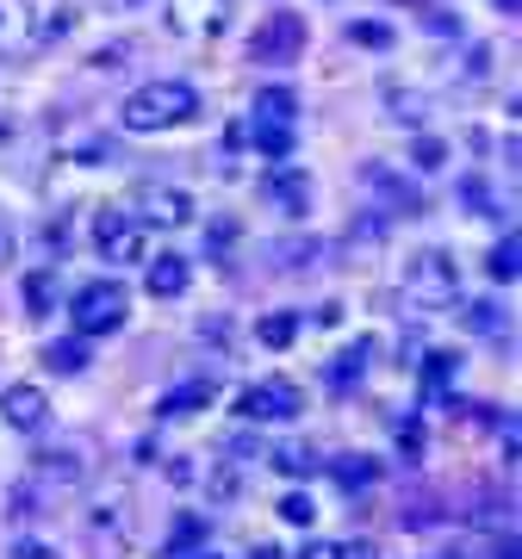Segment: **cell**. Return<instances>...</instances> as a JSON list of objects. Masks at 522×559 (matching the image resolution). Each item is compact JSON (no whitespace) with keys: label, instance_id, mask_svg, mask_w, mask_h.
<instances>
[{"label":"cell","instance_id":"cell-1","mask_svg":"<svg viewBox=\"0 0 522 559\" xmlns=\"http://www.w3.org/2000/svg\"><path fill=\"white\" fill-rule=\"evenodd\" d=\"M200 119V87L193 81H143L131 87V100L119 106V124L124 131H175V124Z\"/></svg>","mask_w":522,"mask_h":559},{"label":"cell","instance_id":"cell-2","mask_svg":"<svg viewBox=\"0 0 522 559\" xmlns=\"http://www.w3.org/2000/svg\"><path fill=\"white\" fill-rule=\"evenodd\" d=\"M143 230H187L193 224V193L187 187H168V180H138V193L124 205Z\"/></svg>","mask_w":522,"mask_h":559},{"label":"cell","instance_id":"cell-3","mask_svg":"<svg viewBox=\"0 0 522 559\" xmlns=\"http://www.w3.org/2000/svg\"><path fill=\"white\" fill-rule=\"evenodd\" d=\"M461 293V267L448 249H417L411 267H404V299L411 305H448Z\"/></svg>","mask_w":522,"mask_h":559},{"label":"cell","instance_id":"cell-4","mask_svg":"<svg viewBox=\"0 0 522 559\" xmlns=\"http://www.w3.org/2000/svg\"><path fill=\"white\" fill-rule=\"evenodd\" d=\"M124 286L119 280H87L75 293V305H69V318H75V336H112L124 323Z\"/></svg>","mask_w":522,"mask_h":559},{"label":"cell","instance_id":"cell-5","mask_svg":"<svg viewBox=\"0 0 522 559\" xmlns=\"http://www.w3.org/2000/svg\"><path fill=\"white\" fill-rule=\"evenodd\" d=\"M94 249H100V261H143L150 255V230L124 205H100L94 212Z\"/></svg>","mask_w":522,"mask_h":559},{"label":"cell","instance_id":"cell-6","mask_svg":"<svg viewBox=\"0 0 522 559\" xmlns=\"http://www.w3.org/2000/svg\"><path fill=\"white\" fill-rule=\"evenodd\" d=\"M44 50V13L32 0H0V57L25 62Z\"/></svg>","mask_w":522,"mask_h":559},{"label":"cell","instance_id":"cell-7","mask_svg":"<svg viewBox=\"0 0 522 559\" xmlns=\"http://www.w3.org/2000/svg\"><path fill=\"white\" fill-rule=\"evenodd\" d=\"M299 411H305V392L293 380L242 385V399H237V417H249V423H293Z\"/></svg>","mask_w":522,"mask_h":559},{"label":"cell","instance_id":"cell-8","mask_svg":"<svg viewBox=\"0 0 522 559\" xmlns=\"http://www.w3.org/2000/svg\"><path fill=\"white\" fill-rule=\"evenodd\" d=\"M168 7V32L175 38H218L224 25H230V13H237V0H162Z\"/></svg>","mask_w":522,"mask_h":559},{"label":"cell","instance_id":"cell-9","mask_svg":"<svg viewBox=\"0 0 522 559\" xmlns=\"http://www.w3.org/2000/svg\"><path fill=\"white\" fill-rule=\"evenodd\" d=\"M305 50V20L299 13H268V20L249 32V57L256 62H299Z\"/></svg>","mask_w":522,"mask_h":559},{"label":"cell","instance_id":"cell-10","mask_svg":"<svg viewBox=\"0 0 522 559\" xmlns=\"http://www.w3.org/2000/svg\"><path fill=\"white\" fill-rule=\"evenodd\" d=\"M361 187L373 193V200H380V212H385V218H417V212H423L417 180L392 175L385 162H367V168H361Z\"/></svg>","mask_w":522,"mask_h":559},{"label":"cell","instance_id":"cell-11","mask_svg":"<svg viewBox=\"0 0 522 559\" xmlns=\"http://www.w3.org/2000/svg\"><path fill=\"white\" fill-rule=\"evenodd\" d=\"M261 200L274 205V212H286V218H305V212H311V180H305L299 168L274 162V168L261 175Z\"/></svg>","mask_w":522,"mask_h":559},{"label":"cell","instance_id":"cell-12","mask_svg":"<svg viewBox=\"0 0 522 559\" xmlns=\"http://www.w3.org/2000/svg\"><path fill=\"white\" fill-rule=\"evenodd\" d=\"M0 423L20 429V436H32V429L50 423V399H44L38 385H7V392H0Z\"/></svg>","mask_w":522,"mask_h":559},{"label":"cell","instance_id":"cell-13","mask_svg":"<svg viewBox=\"0 0 522 559\" xmlns=\"http://www.w3.org/2000/svg\"><path fill=\"white\" fill-rule=\"evenodd\" d=\"M32 473L50 491H69V485L87 479V460H81V448H44V454H32Z\"/></svg>","mask_w":522,"mask_h":559},{"label":"cell","instance_id":"cell-14","mask_svg":"<svg viewBox=\"0 0 522 559\" xmlns=\"http://www.w3.org/2000/svg\"><path fill=\"white\" fill-rule=\"evenodd\" d=\"M143 280H150V293H156V299H181L187 280H193V261H187V255H150V261H143Z\"/></svg>","mask_w":522,"mask_h":559},{"label":"cell","instance_id":"cell-15","mask_svg":"<svg viewBox=\"0 0 522 559\" xmlns=\"http://www.w3.org/2000/svg\"><path fill=\"white\" fill-rule=\"evenodd\" d=\"M212 399H218V385H212V380H181L175 392H162L156 417H193V411H205Z\"/></svg>","mask_w":522,"mask_h":559},{"label":"cell","instance_id":"cell-16","mask_svg":"<svg viewBox=\"0 0 522 559\" xmlns=\"http://www.w3.org/2000/svg\"><path fill=\"white\" fill-rule=\"evenodd\" d=\"M94 535H106V547H124V535H131V498L124 491H112L106 510L94 503Z\"/></svg>","mask_w":522,"mask_h":559},{"label":"cell","instance_id":"cell-17","mask_svg":"<svg viewBox=\"0 0 522 559\" xmlns=\"http://www.w3.org/2000/svg\"><path fill=\"white\" fill-rule=\"evenodd\" d=\"M242 138L256 143V150H261V156H268V162H286V156H293V124H268V119H249V124H242Z\"/></svg>","mask_w":522,"mask_h":559},{"label":"cell","instance_id":"cell-18","mask_svg":"<svg viewBox=\"0 0 522 559\" xmlns=\"http://www.w3.org/2000/svg\"><path fill=\"white\" fill-rule=\"evenodd\" d=\"M256 119L293 124V119H299V94H293V87H261V94H256Z\"/></svg>","mask_w":522,"mask_h":559},{"label":"cell","instance_id":"cell-19","mask_svg":"<svg viewBox=\"0 0 522 559\" xmlns=\"http://www.w3.org/2000/svg\"><path fill=\"white\" fill-rule=\"evenodd\" d=\"M256 342L261 348H293V342H299V311H268V318L256 323Z\"/></svg>","mask_w":522,"mask_h":559},{"label":"cell","instance_id":"cell-20","mask_svg":"<svg viewBox=\"0 0 522 559\" xmlns=\"http://www.w3.org/2000/svg\"><path fill=\"white\" fill-rule=\"evenodd\" d=\"M330 473H336L342 491H367V485L380 479V460H367V454H342L336 466H330Z\"/></svg>","mask_w":522,"mask_h":559},{"label":"cell","instance_id":"cell-21","mask_svg":"<svg viewBox=\"0 0 522 559\" xmlns=\"http://www.w3.org/2000/svg\"><path fill=\"white\" fill-rule=\"evenodd\" d=\"M44 367H50V373H81V367H87V336L50 342V348H44Z\"/></svg>","mask_w":522,"mask_h":559},{"label":"cell","instance_id":"cell-22","mask_svg":"<svg viewBox=\"0 0 522 559\" xmlns=\"http://www.w3.org/2000/svg\"><path fill=\"white\" fill-rule=\"evenodd\" d=\"M193 547H205V516L181 510V516H175V535H168V559H187Z\"/></svg>","mask_w":522,"mask_h":559},{"label":"cell","instance_id":"cell-23","mask_svg":"<svg viewBox=\"0 0 522 559\" xmlns=\"http://www.w3.org/2000/svg\"><path fill=\"white\" fill-rule=\"evenodd\" d=\"M454 355H423V399H442L448 385H454Z\"/></svg>","mask_w":522,"mask_h":559},{"label":"cell","instance_id":"cell-24","mask_svg":"<svg viewBox=\"0 0 522 559\" xmlns=\"http://www.w3.org/2000/svg\"><path fill=\"white\" fill-rule=\"evenodd\" d=\"M50 305H57V274H50V267L25 274V311H32V318H44Z\"/></svg>","mask_w":522,"mask_h":559},{"label":"cell","instance_id":"cell-25","mask_svg":"<svg viewBox=\"0 0 522 559\" xmlns=\"http://www.w3.org/2000/svg\"><path fill=\"white\" fill-rule=\"evenodd\" d=\"M517 255H522L517 230H503V242H498V249H491V261H485V274H491V280H503V286H510V280H517Z\"/></svg>","mask_w":522,"mask_h":559},{"label":"cell","instance_id":"cell-26","mask_svg":"<svg viewBox=\"0 0 522 559\" xmlns=\"http://www.w3.org/2000/svg\"><path fill=\"white\" fill-rule=\"evenodd\" d=\"M274 466H281L286 479H305V473H311V466H318V460H311V448H299V441H281V448H274Z\"/></svg>","mask_w":522,"mask_h":559},{"label":"cell","instance_id":"cell-27","mask_svg":"<svg viewBox=\"0 0 522 559\" xmlns=\"http://www.w3.org/2000/svg\"><path fill=\"white\" fill-rule=\"evenodd\" d=\"M461 318H466V330H473V336H498V330H503V311H498V305H485V299L461 305Z\"/></svg>","mask_w":522,"mask_h":559},{"label":"cell","instance_id":"cell-28","mask_svg":"<svg viewBox=\"0 0 522 559\" xmlns=\"http://www.w3.org/2000/svg\"><path fill=\"white\" fill-rule=\"evenodd\" d=\"M75 162H81V168H106V162H119V138H81L75 143Z\"/></svg>","mask_w":522,"mask_h":559},{"label":"cell","instance_id":"cell-29","mask_svg":"<svg viewBox=\"0 0 522 559\" xmlns=\"http://www.w3.org/2000/svg\"><path fill=\"white\" fill-rule=\"evenodd\" d=\"M361 360H367V342H355L348 355H336V367H330V385H355V380H361Z\"/></svg>","mask_w":522,"mask_h":559},{"label":"cell","instance_id":"cell-30","mask_svg":"<svg viewBox=\"0 0 522 559\" xmlns=\"http://www.w3.org/2000/svg\"><path fill=\"white\" fill-rule=\"evenodd\" d=\"M274 255H281V267H311L318 242H311V237H299V242H274Z\"/></svg>","mask_w":522,"mask_h":559},{"label":"cell","instance_id":"cell-31","mask_svg":"<svg viewBox=\"0 0 522 559\" xmlns=\"http://www.w3.org/2000/svg\"><path fill=\"white\" fill-rule=\"evenodd\" d=\"M281 516L293 522V528H305V522L318 516V503L305 498V491H286V498H281Z\"/></svg>","mask_w":522,"mask_h":559},{"label":"cell","instance_id":"cell-32","mask_svg":"<svg viewBox=\"0 0 522 559\" xmlns=\"http://www.w3.org/2000/svg\"><path fill=\"white\" fill-rule=\"evenodd\" d=\"M411 162H417V168H442V162H448V143H442V138H417Z\"/></svg>","mask_w":522,"mask_h":559},{"label":"cell","instance_id":"cell-33","mask_svg":"<svg viewBox=\"0 0 522 559\" xmlns=\"http://www.w3.org/2000/svg\"><path fill=\"white\" fill-rule=\"evenodd\" d=\"M392 429H399V448H404V460H417V454H423V423H417V417H399Z\"/></svg>","mask_w":522,"mask_h":559},{"label":"cell","instance_id":"cell-34","mask_svg":"<svg viewBox=\"0 0 522 559\" xmlns=\"http://www.w3.org/2000/svg\"><path fill=\"white\" fill-rule=\"evenodd\" d=\"M392 119L423 124V94H399V87H392Z\"/></svg>","mask_w":522,"mask_h":559},{"label":"cell","instance_id":"cell-35","mask_svg":"<svg viewBox=\"0 0 522 559\" xmlns=\"http://www.w3.org/2000/svg\"><path fill=\"white\" fill-rule=\"evenodd\" d=\"M348 38L355 44H392V32H385V25H348Z\"/></svg>","mask_w":522,"mask_h":559},{"label":"cell","instance_id":"cell-36","mask_svg":"<svg viewBox=\"0 0 522 559\" xmlns=\"http://www.w3.org/2000/svg\"><path fill=\"white\" fill-rule=\"evenodd\" d=\"M94 69H100V75H112V69H124V44H106L100 57H94Z\"/></svg>","mask_w":522,"mask_h":559},{"label":"cell","instance_id":"cell-37","mask_svg":"<svg viewBox=\"0 0 522 559\" xmlns=\"http://www.w3.org/2000/svg\"><path fill=\"white\" fill-rule=\"evenodd\" d=\"M299 559H348V547H336V540H311Z\"/></svg>","mask_w":522,"mask_h":559},{"label":"cell","instance_id":"cell-38","mask_svg":"<svg viewBox=\"0 0 522 559\" xmlns=\"http://www.w3.org/2000/svg\"><path fill=\"white\" fill-rule=\"evenodd\" d=\"M13 559H62V554H57V547H44V540H20Z\"/></svg>","mask_w":522,"mask_h":559},{"label":"cell","instance_id":"cell-39","mask_svg":"<svg viewBox=\"0 0 522 559\" xmlns=\"http://www.w3.org/2000/svg\"><path fill=\"white\" fill-rule=\"evenodd\" d=\"M498 559H517V535H503V540H498Z\"/></svg>","mask_w":522,"mask_h":559},{"label":"cell","instance_id":"cell-40","mask_svg":"<svg viewBox=\"0 0 522 559\" xmlns=\"http://www.w3.org/2000/svg\"><path fill=\"white\" fill-rule=\"evenodd\" d=\"M249 559H286V554H281V547H256Z\"/></svg>","mask_w":522,"mask_h":559},{"label":"cell","instance_id":"cell-41","mask_svg":"<svg viewBox=\"0 0 522 559\" xmlns=\"http://www.w3.org/2000/svg\"><path fill=\"white\" fill-rule=\"evenodd\" d=\"M498 7H503V13H517V7H522V0H498Z\"/></svg>","mask_w":522,"mask_h":559},{"label":"cell","instance_id":"cell-42","mask_svg":"<svg viewBox=\"0 0 522 559\" xmlns=\"http://www.w3.org/2000/svg\"><path fill=\"white\" fill-rule=\"evenodd\" d=\"M187 559H212V554H187Z\"/></svg>","mask_w":522,"mask_h":559},{"label":"cell","instance_id":"cell-43","mask_svg":"<svg viewBox=\"0 0 522 559\" xmlns=\"http://www.w3.org/2000/svg\"><path fill=\"white\" fill-rule=\"evenodd\" d=\"M436 559H454V554H436Z\"/></svg>","mask_w":522,"mask_h":559}]
</instances>
